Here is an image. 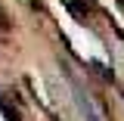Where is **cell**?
Returning a JSON list of instances; mask_svg holds the SVG:
<instances>
[{
  "mask_svg": "<svg viewBox=\"0 0 124 121\" xmlns=\"http://www.w3.org/2000/svg\"><path fill=\"white\" fill-rule=\"evenodd\" d=\"M71 93H75V106H78V112H81V118H84V121H102V115H99L96 106H93V99L81 90L78 84L71 87Z\"/></svg>",
  "mask_w": 124,
  "mask_h": 121,
  "instance_id": "obj_1",
  "label": "cell"
}]
</instances>
